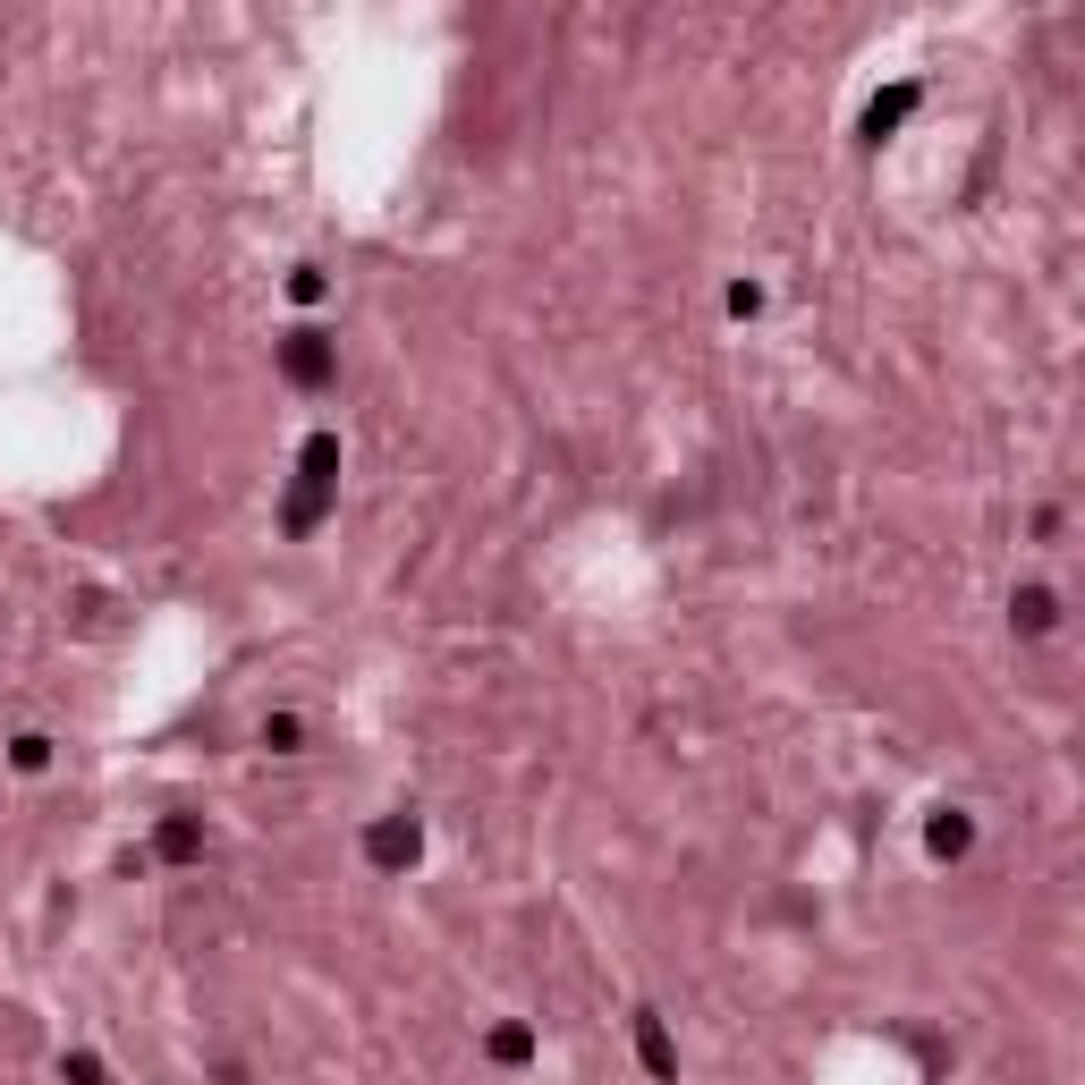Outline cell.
Here are the masks:
<instances>
[{
    "label": "cell",
    "instance_id": "obj_1",
    "mask_svg": "<svg viewBox=\"0 0 1085 1085\" xmlns=\"http://www.w3.org/2000/svg\"><path fill=\"white\" fill-rule=\"evenodd\" d=\"M416 848H424L416 815H382L373 831H365V857H373V866H416Z\"/></svg>",
    "mask_w": 1085,
    "mask_h": 1085
},
{
    "label": "cell",
    "instance_id": "obj_7",
    "mask_svg": "<svg viewBox=\"0 0 1085 1085\" xmlns=\"http://www.w3.org/2000/svg\"><path fill=\"white\" fill-rule=\"evenodd\" d=\"M966 840H975V822H966V815H941L933 822V857H966Z\"/></svg>",
    "mask_w": 1085,
    "mask_h": 1085
},
{
    "label": "cell",
    "instance_id": "obj_4",
    "mask_svg": "<svg viewBox=\"0 0 1085 1085\" xmlns=\"http://www.w3.org/2000/svg\"><path fill=\"white\" fill-rule=\"evenodd\" d=\"M636 1052H645L653 1077H678V1052H671V1035H662V1017H653V1010H636Z\"/></svg>",
    "mask_w": 1085,
    "mask_h": 1085
},
{
    "label": "cell",
    "instance_id": "obj_2",
    "mask_svg": "<svg viewBox=\"0 0 1085 1085\" xmlns=\"http://www.w3.org/2000/svg\"><path fill=\"white\" fill-rule=\"evenodd\" d=\"M280 365H289V382H306V390L331 382V339H323V331H289V339H280Z\"/></svg>",
    "mask_w": 1085,
    "mask_h": 1085
},
{
    "label": "cell",
    "instance_id": "obj_8",
    "mask_svg": "<svg viewBox=\"0 0 1085 1085\" xmlns=\"http://www.w3.org/2000/svg\"><path fill=\"white\" fill-rule=\"evenodd\" d=\"M297 738H306V721H297V713H272V721H264V747H272V755H297Z\"/></svg>",
    "mask_w": 1085,
    "mask_h": 1085
},
{
    "label": "cell",
    "instance_id": "obj_9",
    "mask_svg": "<svg viewBox=\"0 0 1085 1085\" xmlns=\"http://www.w3.org/2000/svg\"><path fill=\"white\" fill-rule=\"evenodd\" d=\"M9 764H18V772H43V764H51V738H34V729H25L18 747H9Z\"/></svg>",
    "mask_w": 1085,
    "mask_h": 1085
},
{
    "label": "cell",
    "instance_id": "obj_5",
    "mask_svg": "<svg viewBox=\"0 0 1085 1085\" xmlns=\"http://www.w3.org/2000/svg\"><path fill=\"white\" fill-rule=\"evenodd\" d=\"M162 857H170V866H195V857H204V831H195L187 815H170L162 822Z\"/></svg>",
    "mask_w": 1085,
    "mask_h": 1085
},
{
    "label": "cell",
    "instance_id": "obj_6",
    "mask_svg": "<svg viewBox=\"0 0 1085 1085\" xmlns=\"http://www.w3.org/2000/svg\"><path fill=\"white\" fill-rule=\"evenodd\" d=\"M492 1061H501V1068H526L534 1061V1035H526V1026H492Z\"/></svg>",
    "mask_w": 1085,
    "mask_h": 1085
},
{
    "label": "cell",
    "instance_id": "obj_10",
    "mask_svg": "<svg viewBox=\"0 0 1085 1085\" xmlns=\"http://www.w3.org/2000/svg\"><path fill=\"white\" fill-rule=\"evenodd\" d=\"M60 1077H69V1085H102V1061H85V1052H76V1061H60Z\"/></svg>",
    "mask_w": 1085,
    "mask_h": 1085
},
{
    "label": "cell",
    "instance_id": "obj_3",
    "mask_svg": "<svg viewBox=\"0 0 1085 1085\" xmlns=\"http://www.w3.org/2000/svg\"><path fill=\"white\" fill-rule=\"evenodd\" d=\"M1010 620H1017V636H1052V627H1061V594H1052V585H1026L1010 603Z\"/></svg>",
    "mask_w": 1085,
    "mask_h": 1085
}]
</instances>
